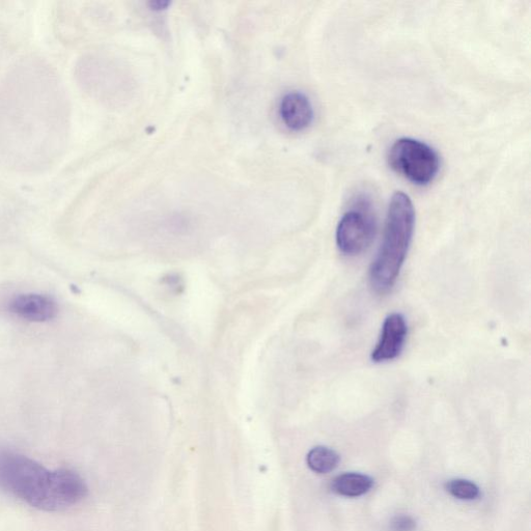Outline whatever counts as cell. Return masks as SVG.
Instances as JSON below:
<instances>
[{
	"label": "cell",
	"mask_w": 531,
	"mask_h": 531,
	"mask_svg": "<svg viewBox=\"0 0 531 531\" xmlns=\"http://www.w3.org/2000/svg\"><path fill=\"white\" fill-rule=\"evenodd\" d=\"M388 161L391 169L418 186L432 183L440 170L437 152L414 138L399 139L390 148Z\"/></svg>",
	"instance_id": "3"
},
{
	"label": "cell",
	"mask_w": 531,
	"mask_h": 531,
	"mask_svg": "<svg viewBox=\"0 0 531 531\" xmlns=\"http://www.w3.org/2000/svg\"><path fill=\"white\" fill-rule=\"evenodd\" d=\"M0 489L44 512L69 510L89 493L77 472L66 468L49 470L11 451H0Z\"/></svg>",
	"instance_id": "1"
},
{
	"label": "cell",
	"mask_w": 531,
	"mask_h": 531,
	"mask_svg": "<svg viewBox=\"0 0 531 531\" xmlns=\"http://www.w3.org/2000/svg\"><path fill=\"white\" fill-rule=\"evenodd\" d=\"M374 485L373 479L366 474L345 473L335 478L332 491L346 497H358L368 493Z\"/></svg>",
	"instance_id": "8"
},
{
	"label": "cell",
	"mask_w": 531,
	"mask_h": 531,
	"mask_svg": "<svg viewBox=\"0 0 531 531\" xmlns=\"http://www.w3.org/2000/svg\"><path fill=\"white\" fill-rule=\"evenodd\" d=\"M307 465L316 473L325 474L338 467L340 456L326 446H316L306 457Z\"/></svg>",
	"instance_id": "9"
},
{
	"label": "cell",
	"mask_w": 531,
	"mask_h": 531,
	"mask_svg": "<svg viewBox=\"0 0 531 531\" xmlns=\"http://www.w3.org/2000/svg\"><path fill=\"white\" fill-rule=\"evenodd\" d=\"M415 211L404 192L393 195L388 207L384 238L370 269V284L377 293H386L397 283L412 241Z\"/></svg>",
	"instance_id": "2"
},
{
	"label": "cell",
	"mask_w": 531,
	"mask_h": 531,
	"mask_svg": "<svg viewBox=\"0 0 531 531\" xmlns=\"http://www.w3.org/2000/svg\"><path fill=\"white\" fill-rule=\"evenodd\" d=\"M149 6L152 11L162 12L171 6V2H167V0H152Z\"/></svg>",
	"instance_id": "12"
},
{
	"label": "cell",
	"mask_w": 531,
	"mask_h": 531,
	"mask_svg": "<svg viewBox=\"0 0 531 531\" xmlns=\"http://www.w3.org/2000/svg\"><path fill=\"white\" fill-rule=\"evenodd\" d=\"M375 231V219L368 209H351L339 222L337 245L343 255L358 256L371 244Z\"/></svg>",
	"instance_id": "4"
},
{
	"label": "cell",
	"mask_w": 531,
	"mask_h": 531,
	"mask_svg": "<svg viewBox=\"0 0 531 531\" xmlns=\"http://www.w3.org/2000/svg\"><path fill=\"white\" fill-rule=\"evenodd\" d=\"M446 490L449 493L461 500H474L477 499L481 492L480 488L474 483L467 480H453L450 483H447Z\"/></svg>",
	"instance_id": "10"
},
{
	"label": "cell",
	"mask_w": 531,
	"mask_h": 531,
	"mask_svg": "<svg viewBox=\"0 0 531 531\" xmlns=\"http://www.w3.org/2000/svg\"><path fill=\"white\" fill-rule=\"evenodd\" d=\"M390 529L393 531H414L416 522L410 516H399L391 521Z\"/></svg>",
	"instance_id": "11"
},
{
	"label": "cell",
	"mask_w": 531,
	"mask_h": 531,
	"mask_svg": "<svg viewBox=\"0 0 531 531\" xmlns=\"http://www.w3.org/2000/svg\"><path fill=\"white\" fill-rule=\"evenodd\" d=\"M10 311L23 320L42 323L57 317L59 307L49 296L23 294L10 302Z\"/></svg>",
	"instance_id": "6"
},
{
	"label": "cell",
	"mask_w": 531,
	"mask_h": 531,
	"mask_svg": "<svg viewBox=\"0 0 531 531\" xmlns=\"http://www.w3.org/2000/svg\"><path fill=\"white\" fill-rule=\"evenodd\" d=\"M279 115L284 124L293 131H303L314 121V108L309 97L300 92L284 96L279 105Z\"/></svg>",
	"instance_id": "7"
},
{
	"label": "cell",
	"mask_w": 531,
	"mask_h": 531,
	"mask_svg": "<svg viewBox=\"0 0 531 531\" xmlns=\"http://www.w3.org/2000/svg\"><path fill=\"white\" fill-rule=\"evenodd\" d=\"M408 333L406 319L399 313L391 314L383 322L380 339L371 354L374 362L396 359L403 351Z\"/></svg>",
	"instance_id": "5"
}]
</instances>
